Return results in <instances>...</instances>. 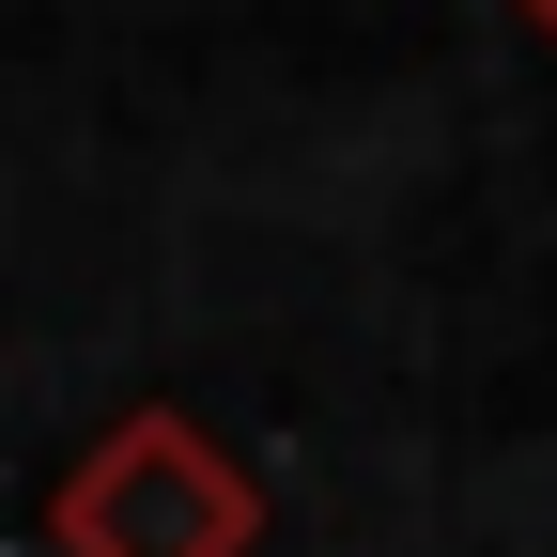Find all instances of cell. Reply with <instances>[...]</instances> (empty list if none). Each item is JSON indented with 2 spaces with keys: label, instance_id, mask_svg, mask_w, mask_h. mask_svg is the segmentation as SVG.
Wrapping results in <instances>:
<instances>
[{
  "label": "cell",
  "instance_id": "cell-2",
  "mask_svg": "<svg viewBox=\"0 0 557 557\" xmlns=\"http://www.w3.org/2000/svg\"><path fill=\"white\" fill-rule=\"evenodd\" d=\"M511 16H542V32H557V0H511Z\"/></svg>",
  "mask_w": 557,
  "mask_h": 557
},
{
  "label": "cell",
  "instance_id": "cell-1",
  "mask_svg": "<svg viewBox=\"0 0 557 557\" xmlns=\"http://www.w3.org/2000/svg\"><path fill=\"white\" fill-rule=\"evenodd\" d=\"M47 557H263V480L186 403H139L47 480Z\"/></svg>",
  "mask_w": 557,
  "mask_h": 557
}]
</instances>
